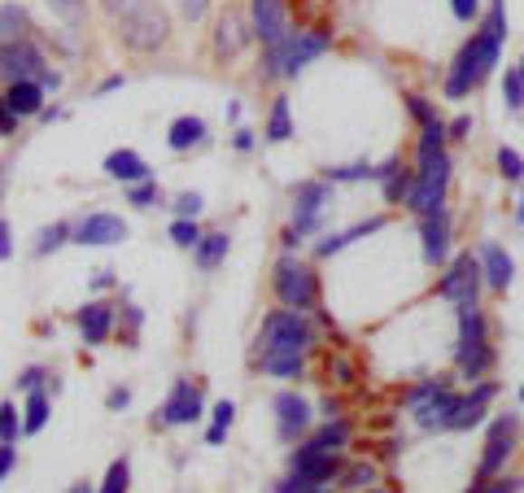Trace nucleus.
Returning a JSON list of instances; mask_svg holds the SVG:
<instances>
[{"mask_svg":"<svg viewBox=\"0 0 524 493\" xmlns=\"http://www.w3.org/2000/svg\"><path fill=\"white\" fill-rule=\"evenodd\" d=\"M502 35H507V14H502V0H494L490 14H485L481 35H476L472 44H463V52L454 57V71H450V79H446V97H463L468 88H476L485 74L499 66Z\"/></svg>","mask_w":524,"mask_h":493,"instance_id":"1","label":"nucleus"},{"mask_svg":"<svg viewBox=\"0 0 524 493\" xmlns=\"http://www.w3.org/2000/svg\"><path fill=\"white\" fill-rule=\"evenodd\" d=\"M306 346H310V327L301 319V310H275L272 319L262 323V371L298 375Z\"/></svg>","mask_w":524,"mask_h":493,"instance_id":"2","label":"nucleus"},{"mask_svg":"<svg viewBox=\"0 0 524 493\" xmlns=\"http://www.w3.org/2000/svg\"><path fill=\"white\" fill-rule=\"evenodd\" d=\"M114 18H119L123 44L127 49H136V52L162 49L167 35H171V18H167V9H162L157 0H123Z\"/></svg>","mask_w":524,"mask_h":493,"instance_id":"3","label":"nucleus"},{"mask_svg":"<svg viewBox=\"0 0 524 493\" xmlns=\"http://www.w3.org/2000/svg\"><path fill=\"white\" fill-rule=\"evenodd\" d=\"M446 184H450V157L442 148L433 153H420V175L406 184V205L424 219V214H437L446 205Z\"/></svg>","mask_w":524,"mask_h":493,"instance_id":"4","label":"nucleus"},{"mask_svg":"<svg viewBox=\"0 0 524 493\" xmlns=\"http://www.w3.org/2000/svg\"><path fill=\"white\" fill-rule=\"evenodd\" d=\"M328 49V35H306V31H284L280 40L267 44V74L275 79H293V74L310 62V57H319Z\"/></svg>","mask_w":524,"mask_h":493,"instance_id":"5","label":"nucleus"},{"mask_svg":"<svg viewBox=\"0 0 524 493\" xmlns=\"http://www.w3.org/2000/svg\"><path fill=\"white\" fill-rule=\"evenodd\" d=\"M494 363V354L485 346V319L476 310V301L459 306V367L468 375H481V371Z\"/></svg>","mask_w":524,"mask_h":493,"instance_id":"6","label":"nucleus"},{"mask_svg":"<svg viewBox=\"0 0 524 493\" xmlns=\"http://www.w3.org/2000/svg\"><path fill=\"white\" fill-rule=\"evenodd\" d=\"M275 293H280V301H284L289 310H306V306L319 297V284H315L310 267H301V262H280V267H275Z\"/></svg>","mask_w":524,"mask_h":493,"instance_id":"7","label":"nucleus"},{"mask_svg":"<svg viewBox=\"0 0 524 493\" xmlns=\"http://www.w3.org/2000/svg\"><path fill=\"white\" fill-rule=\"evenodd\" d=\"M332 201V184H301L298 188V205H293V232H289V245H298V236L315 232V223L324 214V205Z\"/></svg>","mask_w":524,"mask_h":493,"instance_id":"8","label":"nucleus"},{"mask_svg":"<svg viewBox=\"0 0 524 493\" xmlns=\"http://www.w3.org/2000/svg\"><path fill=\"white\" fill-rule=\"evenodd\" d=\"M40 71H44V52L35 49L31 40H5L0 44V74L14 83V79H40Z\"/></svg>","mask_w":524,"mask_h":493,"instance_id":"9","label":"nucleus"},{"mask_svg":"<svg viewBox=\"0 0 524 493\" xmlns=\"http://www.w3.org/2000/svg\"><path fill=\"white\" fill-rule=\"evenodd\" d=\"M437 293L446 297V301H454V306L476 301V293H481V262H476L472 253H463V258L446 271V280L437 284Z\"/></svg>","mask_w":524,"mask_h":493,"instance_id":"10","label":"nucleus"},{"mask_svg":"<svg viewBox=\"0 0 524 493\" xmlns=\"http://www.w3.org/2000/svg\"><path fill=\"white\" fill-rule=\"evenodd\" d=\"M337 468H341L337 450H328V445H319V441L301 445L298 454H293V471H298V476H310L315 485L332 480V476H337Z\"/></svg>","mask_w":524,"mask_h":493,"instance_id":"11","label":"nucleus"},{"mask_svg":"<svg viewBox=\"0 0 524 493\" xmlns=\"http://www.w3.org/2000/svg\"><path fill=\"white\" fill-rule=\"evenodd\" d=\"M201 420V384L197 380H179L162 406V423H197Z\"/></svg>","mask_w":524,"mask_h":493,"instance_id":"12","label":"nucleus"},{"mask_svg":"<svg viewBox=\"0 0 524 493\" xmlns=\"http://www.w3.org/2000/svg\"><path fill=\"white\" fill-rule=\"evenodd\" d=\"M79 245H123L127 241V223L119 214H88L75 227Z\"/></svg>","mask_w":524,"mask_h":493,"instance_id":"13","label":"nucleus"},{"mask_svg":"<svg viewBox=\"0 0 524 493\" xmlns=\"http://www.w3.org/2000/svg\"><path fill=\"white\" fill-rule=\"evenodd\" d=\"M511 445H516V420L507 415L490 428V441H485V459H481V480H490L494 471L507 463V454H511Z\"/></svg>","mask_w":524,"mask_h":493,"instance_id":"14","label":"nucleus"},{"mask_svg":"<svg viewBox=\"0 0 524 493\" xmlns=\"http://www.w3.org/2000/svg\"><path fill=\"white\" fill-rule=\"evenodd\" d=\"M5 105H9L14 119H35V114L44 109V88H40V79H14L9 92H5Z\"/></svg>","mask_w":524,"mask_h":493,"instance_id":"15","label":"nucleus"},{"mask_svg":"<svg viewBox=\"0 0 524 493\" xmlns=\"http://www.w3.org/2000/svg\"><path fill=\"white\" fill-rule=\"evenodd\" d=\"M253 31H258L262 44L280 40V35L289 31V23H284V0H253Z\"/></svg>","mask_w":524,"mask_h":493,"instance_id":"16","label":"nucleus"},{"mask_svg":"<svg viewBox=\"0 0 524 493\" xmlns=\"http://www.w3.org/2000/svg\"><path fill=\"white\" fill-rule=\"evenodd\" d=\"M454 402H459V393H450V389H428L420 402H415V420L424 423V428H437V423L450 420V411H454Z\"/></svg>","mask_w":524,"mask_h":493,"instance_id":"17","label":"nucleus"},{"mask_svg":"<svg viewBox=\"0 0 524 493\" xmlns=\"http://www.w3.org/2000/svg\"><path fill=\"white\" fill-rule=\"evenodd\" d=\"M275 415H280V437H284V441H293L301 428L310 423V406H306L298 393H280V397H275Z\"/></svg>","mask_w":524,"mask_h":493,"instance_id":"18","label":"nucleus"},{"mask_svg":"<svg viewBox=\"0 0 524 493\" xmlns=\"http://www.w3.org/2000/svg\"><path fill=\"white\" fill-rule=\"evenodd\" d=\"M511 275H516V262L507 258V249H502V245H485V249H481V280H485L490 289H507V284H511Z\"/></svg>","mask_w":524,"mask_h":493,"instance_id":"19","label":"nucleus"},{"mask_svg":"<svg viewBox=\"0 0 524 493\" xmlns=\"http://www.w3.org/2000/svg\"><path fill=\"white\" fill-rule=\"evenodd\" d=\"M110 327H114V310H110L105 301H88V306L79 310V332H83L88 346H100V341L110 337Z\"/></svg>","mask_w":524,"mask_h":493,"instance_id":"20","label":"nucleus"},{"mask_svg":"<svg viewBox=\"0 0 524 493\" xmlns=\"http://www.w3.org/2000/svg\"><path fill=\"white\" fill-rule=\"evenodd\" d=\"M105 175H110V179H123V184H136V179H149V162H145L140 153H131V148H114V153L105 157Z\"/></svg>","mask_w":524,"mask_h":493,"instance_id":"21","label":"nucleus"},{"mask_svg":"<svg viewBox=\"0 0 524 493\" xmlns=\"http://www.w3.org/2000/svg\"><path fill=\"white\" fill-rule=\"evenodd\" d=\"M494 397V384H481L472 397H459L454 402V411H450L446 428H472V423H481V415H485V402Z\"/></svg>","mask_w":524,"mask_h":493,"instance_id":"22","label":"nucleus"},{"mask_svg":"<svg viewBox=\"0 0 524 493\" xmlns=\"http://www.w3.org/2000/svg\"><path fill=\"white\" fill-rule=\"evenodd\" d=\"M450 249V214L437 210V214H424V258L428 262H442Z\"/></svg>","mask_w":524,"mask_h":493,"instance_id":"23","label":"nucleus"},{"mask_svg":"<svg viewBox=\"0 0 524 493\" xmlns=\"http://www.w3.org/2000/svg\"><path fill=\"white\" fill-rule=\"evenodd\" d=\"M245 40H250V35H245V23L227 9L224 18H219V31H214V49H219V57H236V52L245 49Z\"/></svg>","mask_w":524,"mask_h":493,"instance_id":"24","label":"nucleus"},{"mask_svg":"<svg viewBox=\"0 0 524 493\" xmlns=\"http://www.w3.org/2000/svg\"><path fill=\"white\" fill-rule=\"evenodd\" d=\"M380 227H385V219H367V223H358V227H349V232H341V236H328V241H319V258L341 253L346 245L363 241V236H372V232H380Z\"/></svg>","mask_w":524,"mask_h":493,"instance_id":"25","label":"nucleus"},{"mask_svg":"<svg viewBox=\"0 0 524 493\" xmlns=\"http://www.w3.org/2000/svg\"><path fill=\"white\" fill-rule=\"evenodd\" d=\"M201 136H205V123L188 114V119H175V123H171V131H167V145H171L175 153H184V148L197 145Z\"/></svg>","mask_w":524,"mask_h":493,"instance_id":"26","label":"nucleus"},{"mask_svg":"<svg viewBox=\"0 0 524 493\" xmlns=\"http://www.w3.org/2000/svg\"><path fill=\"white\" fill-rule=\"evenodd\" d=\"M193 253H197V267L201 271H214L219 262L227 258V236L224 232H214V236H201L197 245H193Z\"/></svg>","mask_w":524,"mask_h":493,"instance_id":"27","label":"nucleus"},{"mask_svg":"<svg viewBox=\"0 0 524 493\" xmlns=\"http://www.w3.org/2000/svg\"><path fill=\"white\" fill-rule=\"evenodd\" d=\"M23 415H26V420H23V432H40V428L49 423V393H44V389H31Z\"/></svg>","mask_w":524,"mask_h":493,"instance_id":"28","label":"nucleus"},{"mask_svg":"<svg viewBox=\"0 0 524 493\" xmlns=\"http://www.w3.org/2000/svg\"><path fill=\"white\" fill-rule=\"evenodd\" d=\"M293 136V119H289V97H275L272 105V123H267V140H289Z\"/></svg>","mask_w":524,"mask_h":493,"instance_id":"29","label":"nucleus"},{"mask_svg":"<svg viewBox=\"0 0 524 493\" xmlns=\"http://www.w3.org/2000/svg\"><path fill=\"white\" fill-rule=\"evenodd\" d=\"M26 35V9L23 5H0V40H23Z\"/></svg>","mask_w":524,"mask_h":493,"instance_id":"30","label":"nucleus"},{"mask_svg":"<svg viewBox=\"0 0 524 493\" xmlns=\"http://www.w3.org/2000/svg\"><path fill=\"white\" fill-rule=\"evenodd\" d=\"M232 420H236V406H232V402H219V406H214V428L205 432V441L210 445L224 441V432L232 428Z\"/></svg>","mask_w":524,"mask_h":493,"instance_id":"31","label":"nucleus"},{"mask_svg":"<svg viewBox=\"0 0 524 493\" xmlns=\"http://www.w3.org/2000/svg\"><path fill=\"white\" fill-rule=\"evenodd\" d=\"M131 489V468H127V459H119L114 468L105 471V485H100V493H127Z\"/></svg>","mask_w":524,"mask_h":493,"instance_id":"32","label":"nucleus"},{"mask_svg":"<svg viewBox=\"0 0 524 493\" xmlns=\"http://www.w3.org/2000/svg\"><path fill=\"white\" fill-rule=\"evenodd\" d=\"M502 100H507V109L511 114H520L524 109V83L516 71H507V79H502Z\"/></svg>","mask_w":524,"mask_h":493,"instance_id":"33","label":"nucleus"},{"mask_svg":"<svg viewBox=\"0 0 524 493\" xmlns=\"http://www.w3.org/2000/svg\"><path fill=\"white\" fill-rule=\"evenodd\" d=\"M18 432H23L18 406H14V402H5V406H0V441H18Z\"/></svg>","mask_w":524,"mask_h":493,"instance_id":"34","label":"nucleus"},{"mask_svg":"<svg viewBox=\"0 0 524 493\" xmlns=\"http://www.w3.org/2000/svg\"><path fill=\"white\" fill-rule=\"evenodd\" d=\"M171 241H175L179 249H193V245L201 241L197 223H193V219H175V223H171Z\"/></svg>","mask_w":524,"mask_h":493,"instance_id":"35","label":"nucleus"},{"mask_svg":"<svg viewBox=\"0 0 524 493\" xmlns=\"http://www.w3.org/2000/svg\"><path fill=\"white\" fill-rule=\"evenodd\" d=\"M127 201H131V205H140V210H149L153 201H157V184H153V179H136V184H131V193H127Z\"/></svg>","mask_w":524,"mask_h":493,"instance_id":"36","label":"nucleus"},{"mask_svg":"<svg viewBox=\"0 0 524 493\" xmlns=\"http://www.w3.org/2000/svg\"><path fill=\"white\" fill-rule=\"evenodd\" d=\"M66 236H71V227H66V223H57V227H44V232H40V245H35V253H40V258H44V253H52V249L62 245Z\"/></svg>","mask_w":524,"mask_h":493,"instance_id":"37","label":"nucleus"},{"mask_svg":"<svg viewBox=\"0 0 524 493\" xmlns=\"http://www.w3.org/2000/svg\"><path fill=\"white\" fill-rule=\"evenodd\" d=\"M315 441H319V445H328V450H337V445H346V441H349V423H346V420L328 423V428H324V432H319V437H315Z\"/></svg>","mask_w":524,"mask_h":493,"instance_id":"38","label":"nucleus"},{"mask_svg":"<svg viewBox=\"0 0 524 493\" xmlns=\"http://www.w3.org/2000/svg\"><path fill=\"white\" fill-rule=\"evenodd\" d=\"M499 171L507 175V179H520V175H524V157L516 153V148H499Z\"/></svg>","mask_w":524,"mask_h":493,"instance_id":"39","label":"nucleus"},{"mask_svg":"<svg viewBox=\"0 0 524 493\" xmlns=\"http://www.w3.org/2000/svg\"><path fill=\"white\" fill-rule=\"evenodd\" d=\"M275 489H280V493H319L324 485H315L310 476H298V471H293V476H289V480H280Z\"/></svg>","mask_w":524,"mask_h":493,"instance_id":"40","label":"nucleus"},{"mask_svg":"<svg viewBox=\"0 0 524 493\" xmlns=\"http://www.w3.org/2000/svg\"><path fill=\"white\" fill-rule=\"evenodd\" d=\"M197 210H201V193H179L175 197V214L179 219H197Z\"/></svg>","mask_w":524,"mask_h":493,"instance_id":"41","label":"nucleus"},{"mask_svg":"<svg viewBox=\"0 0 524 493\" xmlns=\"http://www.w3.org/2000/svg\"><path fill=\"white\" fill-rule=\"evenodd\" d=\"M49 5L66 18V23H79V18H83V9H88V0H49Z\"/></svg>","mask_w":524,"mask_h":493,"instance_id":"42","label":"nucleus"},{"mask_svg":"<svg viewBox=\"0 0 524 493\" xmlns=\"http://www.w3.org/2000/svg\"><path fill=\"white\" fill-rule=\"evenodd\" d=\"M14 468H18V450H14V441H0V485Z\"/></svg>","mask_w":524,"mask_h":493,"instance_id":"43","label":"nucleus"},{"mask_svg":"<svg viewBox=\"0 0 524 493\" xmlns=\"http://www.w3.org/2000/svg\"><path fill=\"white\" fill-rule=\"evenodd\" d=\"M205 9H210V0H179V14H184L188 23H201Z\"/></svg>","mask_w":524,"mask_h":493,"instance_id":"44","label":"nucleus"},{"mask_svg":"<svg viewBox=\"0 0 524 493\" xmlns=\"http://www.w3.org/2000/svg\"><path fill=\"white\" fill-rule=\"evenodd\" d=\"M328 175H332V179H372V166L358 162V166H337V171H328Z\"/></svg>","mask_w":524,"mask_h":493,"instance_id":"45","label":"nucleus"},{"mask_svg":"<svg viewBox=\"0 0 524 493\" xmlns=\"http://www.w3.org/2000/svg\"><path fill=\"white\" fill-rule=\"evenodd\" d=\"M406 105H411V114H415L420 123H428V119H437V114H433V105H428L424 97H406Z\"/></svg>","mask_w":524,"mask_h":493,"instance_id":"46","label":"nucleus"},{"mask_svg":"<svg viewBox=\"0 0 524 493\" xmlns=\"http://www.w3.org/2000/svg\"><path fill=\"white\" fill-rule=\"evenodd\" d=\"M450 9H454L459 23H472L476 18V0H450Z\"/></svg>","mask_w":524,"mask_h":493,"instance_id":"47","label":"nucleus"},{"mask_svg":"<svg viewBox=\"0 0 524 493\" xmlns=\"http://www.w3.org/2000/svg\"><path fill=\"white\" fill-rule=\"evenodd\" d=\"M40 380H44V367H26V371H23V380H18V384H23L26 393H31V389H40Z\"/></svg>","mask_w":524,"mask_h":493,"instance_id":"48","label":"nucleus"},{"mask_svg":"<svg viewBox=\"0 0 524 493\" xmlns=\"http://www.w3.org/2000/svg\"><path fill=\"white\" fill-rule=\"evenodd\" d=\"M372 476H376L372 468H354V471H349V485H354V489H363V485H372Z\"/></svg>","mask_w":524,"mask_h":493,"instance_id":"49","label":"nucleus"},{"mask_svg":"<svg viewBox=\"0 0 524 493\" xmlns=\"http://www.w3.org/2000/svg\"><path fill=\"white\" fill-rule=\"evenodd\" d=\"M0 136H14V114H9L5 97H0Z\"/></svg>","mask_w":524,"mask_h":493,"instance_id":"50","label":"nucleus"},{"mask_svg":"<svg viewBox=\"0 0 524 493\" xmlns=\"http://www.w3.org/2000/svg\"><path fill=\"white\" fill-rule=\"evenodd\" d=\"M14 253V241H9V223L0 219V258H9Z\"/></svg>","mask_w":524,"mask_h":493,"instance_id":"51","label":"nucleus"},{"mask_svg":"<svg viewBox=\"0 0 524 493\" xmlns=\"http://www.w3.org/2000/svg\"><path fill=\"white\" fill-rule=\"evenodd\" d=\"M127 402H131V393H127V389H114V393H110V411H123Z\"/></svg>","mask_w":524,"mask_h":493,"instance_id":"52","label":"nucleus"},{"mask_svg":"<svg viewBox=\"0 0 524 493\" xmlns=\"http://www.w3.org/2000/svg\"><path fill=\"white\" fill-rule=\"evenodd\" d=\"M446 131H450V136H468V131H472V119H454Z\"/></svg>","mask_w":524,"mask_h":493,"instance_id":"53","label":"nucleus"},{"mask_svg":"<svg viewBox=\"0 0 524 493\" xmlns=\"http://www.w3.org/2000/svg\"><path fill=\"white\" fill-rule=\"evenodd\" d=\"M236 148H253V131H236Z\"/></svg>","mask_w":524,"mask_h":493,"instance_id":"54","label":"nucleus"},{"mask_svg":"<svg viewBox=\"0 0 524 493\" xmlns=\"http://www.w3.org/2000/svg\"><path fill=\"white\" fill-rule=\"evenodd\" d=\"M119 5H123V0H105V9H110V14H119Z\"/></svg>","mask_w":524,"mask_h":493,"instance_id":"55","label":"nucleus"},{"mask_svg":"<svg viewBox=\"0 0 524 493\" xmlns=\"http://www.w3.org/2000/svg\"><path fill=\"white\" fill-rule=\"evenodd\" d=\"M516 223H524V197H520V210H516Z\"/></svg>","mask_w":524,"mask_h":493,"instance_id":"56","label":"nucleus"},{"mask_svg":"<svg viewBox=\"0 0 524 493\" xmlns=\"http://www.w3.org/2000/svg\"><path fill=\"white\" fill-rule=\"evenodd\" d=\"M516 74H520V83H524V62H520V66H516Z\"/></svg>","mask_w":524,"mask_h":493,"instance_id":"57","label":"nucleus"},{"mask_svg":"<svg viewBox=\"0 0 524 493\" xmlns=\"http://www.w3.org/2000/svg\"><path fill=\"white\" fill-rule=\"evenodd\" d=\"M520 402H524V389H520Z\"/></svg>","mask_w":524,"mask_h":493,"instance_id":"58","label":"nucleus"}]
</instances>
